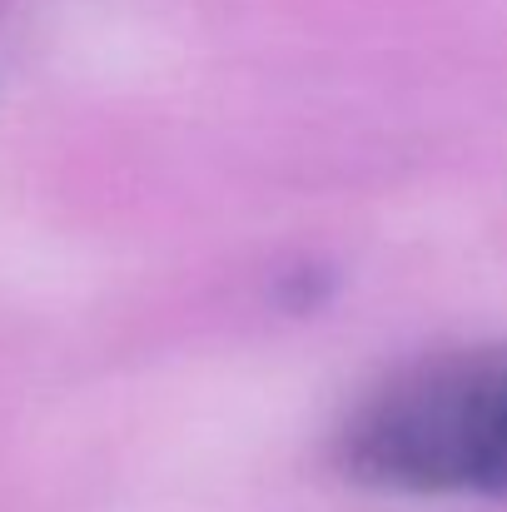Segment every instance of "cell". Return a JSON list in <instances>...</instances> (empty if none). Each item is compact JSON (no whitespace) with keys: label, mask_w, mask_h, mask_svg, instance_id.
<instances>
[{"label":"cell","mask_w":507,"mask_h":512,"mask_svg":"<svg viewBox=\"0 0 507 512\" xmlns=\"http://www.w3.org/2000/svg\"><path fill=\"white\" fill-rule=\"evenodd\" d=\"M343 473L418 498H507V348H458L383 378L343 423Z\"/></svg>","instance_id":"obj_1"}]
</instances>
